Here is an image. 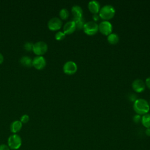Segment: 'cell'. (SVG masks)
<instances>
[{
	"mask_svg": "<svg viewBox=\"0 0 150 150\" xmlns=\"http://www.w3.org/2000/svg\"><path fill=\"white\" fill-rule=\"evenodd\" d=\"M133 108L137 114L144 115L147 114L150 108L149 104L144 98H138L134 102Z\"/></svg>",
	"mask_w": 150,
	"mask_h": 150,
	"instance_id": "6da1fadb",
	"label": "cell"
},
{
	"mask_svg": "<svg viewBox=\"0 0 150 150\" xmlns=\"http://www.w3.org/2000/svg\"><path fill=\"white\" fill-rule=\"evenodd\" d=\"M115 13L114 7L111 5H105L100 8L98 15L103 21H108L112 19Z\"/></svg>",
	"mask_w": 150,
	"mask_h": 150,
	"instance_id": "7a4b0ae2",
	"label": "cell"
},
{
	"mask_svg": "<svg viewBox=\"0 0 150 150\" xmlns=\"http://www.w3.org/2000/svg\"><path fill=\"white\" fill-rule=\"evenodd\" d=\"M22 145V139L19 135L13 134L8 139V145L10 149L16 150L19 149Z\"/></svg>",
	"mask_w": 150,
	"mask_h": 150,
	"instance_id": "3957f363",
	"label": "cell"
},
{
	"mask_svg": "<svg viewBox=\"0 0 150 150\" xmlns=\"http://www.w3.org/2000/svg\"><path fill=\"white\" fill-rule=\"evenodd\" d=\"M83 29L86 35L92 36L96 34L98 31V25L94 21H88L85 22Z\"/></svg>",
	"mask_w": 150,
	"mask_h": 150,
	"instance_id": "277c9868",
	"label": "cell"
},
{
	"mask_svg": "<svg viewBox=\"0 0 150 150\" xmlns=\"http://www.w3.org/2000/svg\"><path fill=\"white\" fill-rule=\"evenodd\" d=\"M48 46L46 42L43 41H39L33 44V52L38 56H42L47 50Z\"/></svg>",
	"mask_w": 150,
	"mask_h": 150,
	"instance_id": "5b68a950",
	"label": "cell"
},
{
	"mask_svg": "<svg viewBox=\"0 0 150 150\" xmlns=\"http://www.w3.org/2000/svg\"><path fill=\"white\" fill-rule=\"evenodd\" d=\"M98 25V30L103 35L108 36L112 33V25L108 21H103Z\"/></svg>",
	"mask_w": 150,
	"mask_h": 150,
	"instance_id": "8992f818",
	"label": "cell"
},
{
	"mask_svg": "<svg viewBox=\"0 0 150 150\" xmlns=\"http://www.w3.org/2000/svg\"><path fill=\"white\" fill-rule=\"evenodd\" d=\"M64 73L67 75L74 74L77 70V66L76 63L73 61L66 62L63 67Z\"/></svg>",
	"mask_w": 150,
	"mask_h": 150,
	"instance_id": "52a82bcc",
	"label": "cell"
},
{
	"mask_svg": "<svg viewBox=\"0 0 150 150\" xmlns=\"http://www.w3.org/2000/svg\"><path fill=\"white\" fill-rule=\"evenodd\" d=\"M62 21L60 18L57 17H54L51 18L48 21L47 27L50 30L55 31L60 29L62 28Z\"/></svg>",
	"mask_w": 150,
	"mask_h": 150,
	"instance_id": "ba28073f",
	"label": "cell"
},
{
	"mask_svg": "<svg viewBox=\"0 0 150 150\" xmlns=\"http://www.w3.org/2000/svg\"><path fill=\"white\" fill-rule=\"evenodd\" d=\"M46 64V59L42 56H37L32 60V66L38 70L43 69Z\"/></svg>",
	"mask_w": 150,
	"mask_h": 150,
	"instance_id": "9c48e42d",
	"label": "cell"
},
{
	"mask_svg": "<svg viewBox=\"0 0 150 150\" xmlns=\"http://www.w3.org/2000/svg\"><path fill=\"white\" fill-rule=\"evenodd\" d=\"M145 87L146 86L145 82L140 79H137L132 83V89L136 93H139L144 91L145 89Z\"/></svg>",
	"mask_w": 150,
	"mask_h": 150,
	"instance_id": "30bf717a",
	"label": "cell"
},
{
	"mask_svg": "<svg viewBox=\"0 0 150 150\" xmlns=\"http://www.w3.org/2000/svg\"><path fill=\"white\" fill-rule=\"evenodd\" d=\"M76 29L75 22L72 20L67 22L63 26V32L65 35H70Z\"/></svg>",
	"mask_w": 150,
	"mask_h": 150,
	"instance_id": "8fae6325",
	"label": "cell"
},
{
	"mask_svg": "<svg viewBox=\"0 0 150 150\" xmlns=\"http://www.w3.org/2000/svg\"><path fill=\"white\" fill-rule=\"evenodd\" d=\"M88 8L93 14L98 13L100 10V3L97 1H91L88 4Z\"/></svg>",
	"mask_w": 150,
	"mask_h": 150,
	"instance_id": "7c38bea8",
	"label": "cell"
},
{
	"mask_svg": "<svg viewBox=\"0 0 150 150\" xmlns=\"http://www.w3.org/2000/svg\"><path fill=\"white\" fill-rule=\"evenodd\" d=\"M71 11L73 15V19H79L83 18V9L81 6L77 5H74L72 6Z\"/></svg>",
	"mask_w": 150,
	"mask_h": 150,
	"instance_id": "4fadbf2b",
	"label": "cell"
},
{
	"mask_svg": "<svg viewBox=\"0 0 150 150\" xmlns=\"http://www.w3.org/2000/svg\"><path fill=\"white\" fill-rule=\"evenodd\" d=\"M22 127V123L19 120H15L11 123L10 125V130L12 133L16 134L21 129Z\"/></svg>",
	"mask_w": 150,
	"mask_h": 150,
	"instance_id": "5bb4252c",
	"label": "cell"
},
{
	"mask_svg": "<svg viewBox=\"0 0 150 150\" xmlns=\"http://www.w3.org/2000/svg\"><path fill=\"white\" fill-rule=\"evenodd\" d=\"M20 63L27 67H30L32 66V60L28 56H22L20 59Z\"/></svg>",
	"mask_w": 150,
	"mask_h": 150,
	"instance_id": "9a60e30c",
	"label": "cell"
},
{
	"mask_svg": "<svg viewBox=\"0 0 150 150\" xmlns=\"http://www.w3.org/2000/svg\"><path fill=\"white\" fill-rule=\"evenodd\" d=\"M107 41L111 45H115L119 41V36L115 33H111L107 36Z\"/></svg>",
	"mask_w": 150,
	"mask_h": 150,
	"instance_id": "2e32d148",
	"label": "cell"
},
{
	"mask_svg": "<svg viewBox=\"0 0 150 150\" xmlns=\"http://www.w3.org/2000/svg\"><path fill=\"white\" fill-rule=\"evenodd\" d=\"M141 123L146 128H150V114L147 113L141 117Z\"/></svg>",
	"mask_w": 150,
	"mask_h": 150,
	"instance_id": "e0dca14e",
	"label": "cell"
},
{
	"mask_svg": "<svg viewBox=\"0 0 150 150\" xmlns=\"http://www.w3.org/2000/svg\"><path fill=\"white\" fill-rule=\"evenodd\" d=\"M73 21L75 22L77 29L80 30L83 28L84 25L85 23V21L83 19V18H81L79 19H73Z\"/></svg>",
	"mask_w": 150,
	"mask_h": 150,
	"instance_id": "ac0fdd59",
	"label": "cell"
},
{
	"mask_svg": "<svg viewBox=\"0 0 150 150\" xmlns=\"http://www.w3.org/2000/svg\"><path fill=\"white\" fill-rule=\"evenodd\" d=\"M59 16L60 19L63 20H66L69 16V12L66 8H62L59 11Z\"/></svg>",
	"mask_w": 150,
	"mask_h": 150,
	"instance_id": "d6986e66",
	"label": "cell"
},
{
	"mask_svg": "<svg viewBox=\"0 0 150 150\" xmlns=\"http://www.w3.org/2000/svg\"><path fill=\"white\" fill-rule=\"evenodd\" d=\"M65 33L63 32L62 31H59L57 32H56V33L55 34V39L57 40H62L63 39H64L65 38Z\"/></svg>",
	"mask_w": 150,
	"mask_h": 150,
	"instance_id": "ffe728a7",
	"label": "cell"
},
{
	"mask_svg": "<svg viewBox=\"0 0 150 150\" xmlns=\"http://www.w3.org/2000/svg\"><path fill=\"white\" fill-rule=\"evenodd\" d=\"M33 43H32L31 42H26L23 45L24 49L27 51L32 50H33Z\"/></svg>",
	"mask_w": 150,
	"mask_h": 150,
	"instance_id": "44dd1931",
	"label": "cell"
},
{
	"mask_svg": "<svg viewBox=\"0 0 150 150\" xmlns=\"http://www.w3.org/2000/svg\"><path fill=\"white\" fill-rule=\"evenodd\" d=\"M29 120V116L27 114H23V115L21 116V120L20 121L23 124H26L27 123Z\"/></svg>",
	"mask_w": 150,
	"mask_h": 150,
	"instance_id": "7402d4cb",
	"label": "cell"
},
{
	"mask_svg": "<svg viewBox=\"0 0 150 150\" xmlns=\"http://www.w3.org/2000/svg\"><path fill=\"white\" fill-rule=\"evenodd\" d=\"M133 121L136 123L138 124L139 122H140L141 121V116L139 114H135L134 117H133Z\"/></svg>",
	"mask_w": 150,
	"mask_h": 150,
	"instance_id": "603a6c76",
	"label": "cell"
},
{
	"mask_svg": "<svg viewBox=\"0 0 150 150\" xmlns=\"http://www.w3.org/2000/svg\"><path fill=\"white\" fill-rule=\"evenodd\" d=\"M129 99L131 101L134 102L135 100H137L138 98L137 97V95L134 93H131L129 94Z\"/></svg>",
	"mask_w": 150,
	"mask_h": 150,
	"instance_id": "cb8c5ba5",
	"label": "cell"
},
{
	"mask_svg": "<svg viewBox=\"0 0 150 150\" xmlns=\"http://www.w3.org/2000/svg\"><path fill=\"white\" fill-rule=\"evenodd\" d=\"M0 150H10V148L6 144H1L0 145Z\"/></svg>",
	"mask_w": 150,
	"mask_h": 150,
	"instance_id": "d4e9b609",
	"label": "cell"
},
{
	"mask_svg": "<svg viewBox=\"0 0 150 150\" xmlns=\"http://www.w3.org/2000/svg\"><path fill=\"white\" fill-rule=\"evenodd\" d=\"M145 86L149 88L150 89V77H148L145 80Z\"/></svg>",
	"mask_w": 150,
	"mask_h": 150,
	"instance_id": "484cf974",
	"label": "cell"
},
{
	"mask_svg": "<svg viewBox=\"0 0 150 150\" xmlns=\"http://www.w3.org/2000/svg\"><path fill=\"white\" fill-rule=\"evenodd\" d=\"M92 18H93V19L94 22H96V21H98L99 19H100V16H99V15H98V13L93 14V15H92Z\"/></svg>",
	"mask_w": 150,
	"mask_h": 150,
	"instance_id": "4316f807",
	"label": "cell"
},
{
	"mask_svg": "<svg viewBox=\"0 0 150 150\" xmlns=\"http://www.w3.org/2000/svg\"><path fill=\"white\" fill-rule=\"evenodd\" d=\"M145 133L146 135H147V136H148V137H150V128H146L145 131Z\"/></svg>",
	"mask_w": 150,
	"mask_h": 150,
	"instance_id": "83f0119b",
	"label": "cell"
},
{
	"mask_svg": "<svg viewBox=\"0 0 150 150\" xmlns=\"http://www.w3.org/2000/svg\"><path fill=\"white\" fill-rule=\"evenodd\" d=\"M4 61V56L3 55L0 53V64L3 62Z\"/></svg>",
	"mask_w": 150,
	"mask_h": 150,
	"instance_id": "f1b7e54d",
	"label": "cell"
},
{
	"mask_svg": "<svg viewBox=\"0 0 150 150\" xmlns=\"http://www.w3.org/2000/svg\"><path fill=\"white\" fill-rule=\"evenodd\" d=\"M149 106H150V101H149Z\"/></svg>",
	"mask_w": 150,
	"mask_h": 150,
	"instance_id": "f546056e",
	"label": "cell"
}]
</instances>
